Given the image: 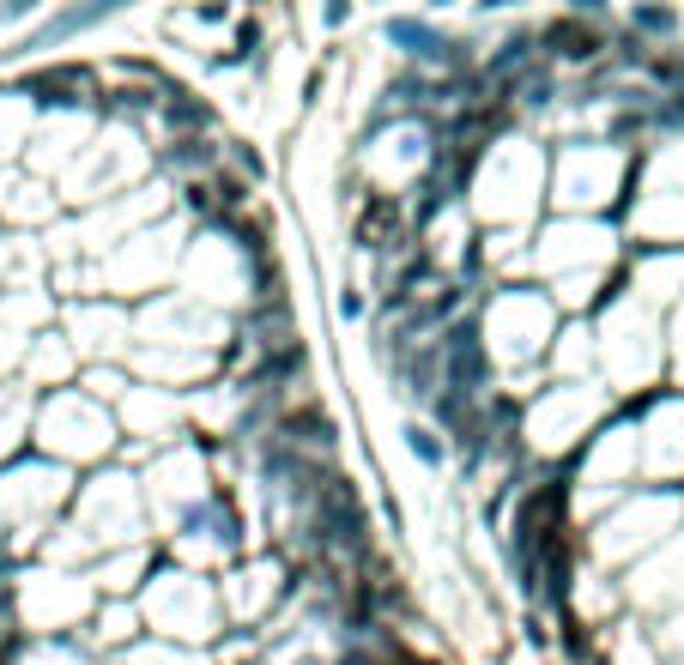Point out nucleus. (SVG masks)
<instances>
[{"label":"nucleus","instance_id":"1","mask_svg":"<svg viewBox=\"0 0 684 665\" xmlns=\"http://www.w3.org/2000/svg\"><path fill=\"white\" fill-rule=\"evenodd\" d=\"M443 369H448V388L455 393H473L479 381H485V352H479L473 326H455L443 340Z\"/></svg>","mask_w":684,"mask_h":665},{"label":"nucleus","instance_id":"2","mask_svg":"<svg viewBox=\"0 0 684 665\" xmlns=\"http://www.w3.org/2000/svg\"><path fill=\"white\" fill-rule=\"evenodd\" d=\"M388 43H400V49L418 55V61H443V55H448V43L436 37L424 19H388Z\"/></svg>","mask_w":684,"mask_h":665},{"label":"nucleus","instance_id":"3","mask_svg":"<svg viewBox=\"0 0 684 665\" xmlns=\"http://www.w3.org/2000/svg\"><path fill=\"white\" fill-rule=\"evenodd\" d=\"M545 43H552L557 55H569V61H588V55H600V37H593V31H581L576 19H557V25H545Z\"/></svg>","mask_w":684,"mask_h":665},{"label":"nucleus","instance_id":"4","mask_svg":"<svg viewBox=\"0 0 684 665\" xmlns=\"http://www.w3.org/2000/svg\"><path fill=\"white\" fill-rule=\"evenodd\" d=\"M630 25H636V31H654V37H667V31L679 25V13H667V7H636Z\"/></svg>","mask_w":684,"mask_h":665},{"label":"nucleus","instance_id":"5","mask_svg":"<svg viewBox=\"0 0 684 665\" xmlns=\"http://www.w3.org/2000/svg\"><path fill=\"white\" fill-rule=\"evenodd\" d=\"M406 442H412V454H418L424 466H443V442H436V436L424 430V424H412V430H406Z\"/></svg>","mask_w":684,"mask_h":665}]
</instances>
